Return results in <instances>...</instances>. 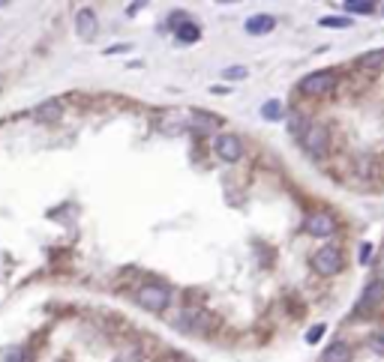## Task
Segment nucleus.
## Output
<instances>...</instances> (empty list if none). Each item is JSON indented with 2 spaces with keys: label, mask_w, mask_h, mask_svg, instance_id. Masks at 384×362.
I'll return each mask as SVG.
<instances>
[{
  "label": "nucleus",
  "mask_w": 384,
  "mask_h": 362,
  "mask_svg": "<svg viewBox=\"0 0 384 362\" xmlns=\"http://www.w3.org/2000/svg\"><path fill=\"white\" fill-rule=\"evenodd\" d=\"M346 12L372 15V12H375V3H370V0H346Z\"/></svg>",
  "instance_id": "16"
},
{
  "label": "nucleus",
  "mask_w": 384,
  "mask_h": 362,
  "mask_svg": "<svg viewBox=\"0 0 384 362\" xmlns=\"http://www.w3.org/2000/svg\"><path fill=\"white\" fill-rule=\"evenodd\" d=\"M96 30H100V24H96V12L93 10H81L76 15V33L84 43H91V39H96Z\"/></svg>",
  "instance_id": "8"
},
{
  "label": "nucleus",
  "mask_w": 384,
  "mask_h": 362,
  "mask_svg": "<svg viewBox=\"0 0 384 362\" xmlns=\"http://www.w3.org/2000/svg\"><path fill=\"white\" fill-rule=\"evenodd\" d=\"M63 114V105L57 102V99H48V102H43L39 108L34 111V117L39 120V123H48V120H57Z\"/></svg>",
  "instance_id": "12"
},
{
  "label": "nucleus",
  "mask_w": 384,
  "mask_h": 362,
  "mask_svg": "<svg viewBox=\"0 0 384 362\" xmlns=\"http://www.w3.org/2000/svg\"><path fill=\"white\" fill-rule=\"evenodd\" d=\"M357 63L363 66V69H379V66H384V48H375V51H366L357 57Z\"/></svg>",
  "instance_id": "13"
},
{
  "label": "nucleus",
  "mask_w": 384,
  "mask_h": 362,
  "mask_svg": "<svg viewBox=\"0 0 384 362\" xmlns=\"http://www.w3.org/2000/svg\"><path fill=\"white\" fill-rule=\"evenodd\" d=\"M318 24H321V27H348V19H318Z\"/></svg>",
  "instance_id": "20"
},
{
  "label": "nucleus",
  "mask_w": 384,
  "mask_h": 362,
  "mask_svg": "<svg viewBox=\"0 0 384 362\" xmlns=\"http://www.w3.org/2000/svg\"><path fill=\"white\" fill-rule=\"evenodd\" d=\"M282 102H280V99H267V102L264 105H261V117H264V120H282Z\"/></svg>",
  "instance_id": "14"
},
{
  "label": "nucleus",
  "mask_w": 384,
  "mask_h": 362,
  "mask_svg": "<svg viewBox=\"0 0 384 362\" xmlns=\"http://www.w3.org/2000/svg\"><path fill=\"white\" fill-rule=\"evenodd\" d=\"M304 230L309 237H315V240H328V237L337 234V219H333L330 213H324V210H315V213H309L306 216Z\"/></svg>",
  "instance_id": "5"
},
{
  "label": "nucleus",
  "mask_w": 384,
  "mask_h": 362,
  "mask_svg": "<svg viewBox=\"0 0 384 362\" xmlns=\"http://www.w3.org/2000/svg\"><path fill=\"white\" fill-rule=\"evenodd\" d=\"M214 150L216 156L223 162H240V156H243V141L234 132H223V135L214 141Z\"/></svg>",
  "instance_id": "6"
},
{
  "label": "nucleus",
  "mask_w": 384,
  "mask_h": 362,
  "mask_svg": "<svg viewBox=\"0 0 384 362\" xmlns=\"http://www.w3.org/2000/svg\"><path fill=\"white\" fill-rule=\"evenodd\" d=\"M306 126H309V120H304V117H291V120H289V129H291L297 138L306 132Z\"/></svg>",
  "instance_id": "18"
},
{
  "label": "nucleus",
  "mask_w": 384,
  "mask_h": 362,
  "mask_svg": "<svg viewBox=\"0 0 384 362\" xmlns=\"http://www.w3.org/2000/svg\"><path fill=\"white\" fill-rule=\"evenodd\" d=\"M300 147L313 156V159H324L328 156V147H330V135L321 123H309L306 132L300 135Z\"/></svg>",
  "instance_id": "2"
},
{
  "label": "nucleus",
  "mask_w": 384,
  "mask_h": 362,
  "mask_svg": "<svg viewBox=\"0 0 384 362\" xmlns=\"http://www.w3.org/2000/svg\"><path fill=\"white\" fill-rule=\"evenodd\" d=\"M199 36H201V30H199V24H192V21H183L181 27H177V39H181V43H199Z\"/></svg>",
  "instance_id": "15"
},
{
  "label": "nucleus",
  "mask_w": 384,
  "mask_h": 362,
  "mask_svg": "<svg viewBox=\"0 0 384 362\" xmlns=\"http://www.w3.org/2000/svg\"><path fill=\"white\" fill-rule=\"evenodd\" d=\"M276 27V19L273 15H267V12H258V15H252V19H247V33L249 36H267Z\"/></svg>",
  "instance_id": "9"
},
{
  "label": "nucleus",
  "mask_w": 384,
  "mask_h": 362,
  "mask_svg": "<svg viewBox=\"0 0 384 362\" xmlns=\"http://www.w3.org/2000/svg\"><path fill=\"white\" fill-rule=\"evenodd\" d=\"M337 87V72L330 69H318V72H309V75L300 81V93L304 96H324Z\"/></svg>",
  "instance_id": "4"
},
{
  "label": "nucleus",
  "mask_w": 384,
  "mask_h": 362,
  "mask_svg": "<svg viewBox=\"0 0 384 362\" xmlns=\"http://www.w3.org/2000/svg\"><path fill=\"white\" fill-rule=\"evenodd\" d=\"M384 300V282L379 278V282H372V285H366V291H363V296H361V306L357 309H372V306H379V302Z\"/></svg>",
  "instance_id": "11"
},
{
  "label": "nucleus",
  "mask_w": 384,
  "mask_h": 362,
  "mask_svg": "<svg viewBox=\"0 0 384 362\" xmlns=\"http://www.w3.org/2000/svg\"><path fill=\"white\" fill-rule=\"evenodd\" d=\"M135 302L142 309H147V311H153V315H159V311H166L168 309V302H171V293L166 291L162 285H157V282H150V285H142L135 291Z\"/></svg>",
  "instance_id": "1"
},
{
  "label": "nucleus",
  "mask_w": 384,
  "mask_h": 362,
  "mask_svg": "<svg viewBox=\"0 0 384 362\" xmlns=\"http://www.w3.org/2000/svg\"><path fill=\"white\" fill-rule=\"evenodd\" d=\"M309 267H313L318 276H337L342 269V252L337 249V245H321L318 252H313Z\"/></svg>",
  "instance_id": "3"
},
{
  "label": "nucleus",
  "mask_w": 384,
  "mask_h": 362,
  "mask_svg": "<svg viewBox=\"0 0 384 362\" xmlns=\"http://www.w3.org/2000/svg\"><path fill=\"white\" fill-rule=\"evenodd\" d=\"M370 252H372V245H370V243H366V245H363V249H361V263H370Z\"/></svg>",
  "instance_id": "23"
},
{
  "label": "nucleus",
  "mask_w": 384,
  "mask_h": 362,
  "mask_svg": "<svg viewBox=\"0 0 384 362\" xmlns=\"http://www.w3.org/2000/svg\"><path fill=\"white\" fill-rule=\"evenodd\" d=\"M370 348L379 353V357H384V329H381V333H375L372 339H370Z\"/></svg>",
  "instance_id": "19"
},
{
  "label": "nucleus",
  "mask_w": 384,
  "mask_h": 362,
  "mask_svg": "<svg viewBox=\"0 0 384 362\" xmlns=\"http://www.w3.org/2000/svg\"><path fill=\"white\" fill-rule=\"evenodd\" d=\"M351 357H354V350L348 341H333L330 348H324L321 362H351Z\"/></svg>",
  "instance_id": "10"
},
{
  "label": "nucleus",
  "mask_w": 384,
  "mask_h": 362,
  "mask_svg": "<svg viewBox=\"0 0 384 362\" xmlns=\"http://www.w3.org/2000/svg\"><path fill=\"white\" fill-rule=\"evenodd\" d=\"M321 335H324V324H318V326H313V329L306 333V341H309V344H315L318 339H321Z\"/></svg>",
  "instance_id": "21"
},
{
  "label": "nucleus",
  "mask_w": 384,
  "mask_h": 362,
  "mask_svg": "<svg viewBox=\"0 0 384 362\" xmlns=\"http://www.w3.org/2000/svg\"><path fill=\"white\" fill-rule=\"evenodd\" d=\"M192 126H195V129H210V126H219V117H214V114L192 111Z\"/></svg>",
  "instance_id": "17"
},
{
  "label": "nucleus",
  "mask_w": 384,
  "mask_h": 362,
  "mask_svg": "<svg viewBox=\"0 0 384 362\" xmlns=\"http://www.w3.org/2000/svg\"><path fill=\"white\" fill-rule=\"evenodd\" d=\"M225 78H247V69L243 66H231V69H225Z\"/></svg>",
  "instance_id": "22"
},
{
  "label": "nucleus",
  "mask_w": 384,
  "mask_h": 362,
  "mask_svg": "<svg viewBox=\"0 0 384 362\" xmlns=\"http://www.w3.org/2000/svg\"><path fill=\"white\" fill-rule=\"evenodd\" d=\"M174 326L183 329V333H204V326H207V315L199 309H186L181 315L174 317Z\"/></svg>",
  "instance_id": "7"
}]
</instances>
